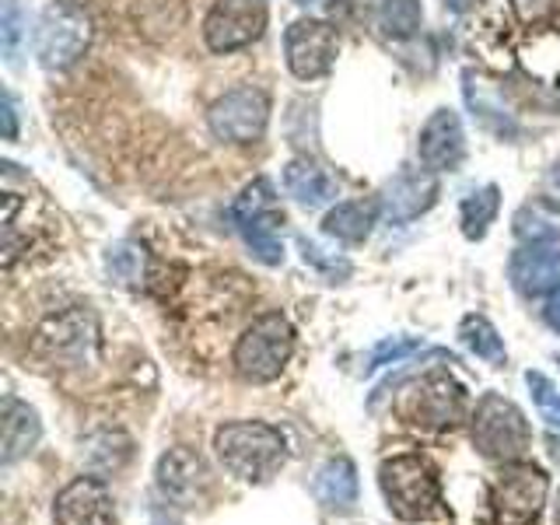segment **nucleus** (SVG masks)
Wrapping results in <instances>:
<instances>
[{
	"label": "nucleus",
	"instance_id": "aec40b11",
	"mask_svg": "<svg viewBox=\"0 0 560 525\" xmlns=\"http://www.w3.org/2000/svg\"><path fill=\"white\" fill-rule=\"evenodd\" d=\"M312 490L329 512H350V508L358 504V466L343 459V455H337V459H329L315 472Z\"/></svg>",
	"mask_w": 560,
	"mask_h": 525
},
{
	"label": "nucleus",
	"instance_id": "2f4dec72",
	"mask_svg": "<svg viewBox=\"0 0 560 525\" xmlns=\"http://www.w3.org/2000/svg\"><path fill=\"white\" fill-rule=\"evenodd\" d=\"M542 319H547V326H550V329H557V332H560V288H557V291H550L547 308H542Z\"/></svg>",
	"mask_w": 560,
	"mask_h": 525
},
{
	"label": "nucleus",
	"instance_id": "6e6552de",
	"mask_svg": "<svg viewBox=\"0 0 560 525\" xmlns=\"http://www.w3.org/2000/svg\"><path fill=\"white\" fill-rule=\"evenodd\" d=\"M399 417L424 431H448L466 417V389L448 372H428L402 393Z\"/></svg>",
	"mask_w": 560,
	"mask_h": 525
},
{
	"label": "nucleus",
	"instance_id": "b1692460",
	"mask_svg": "<svg viewBox=\"0 0 560 525\" xmlns=\"http://www.w3.org/2000/svg\"><path fill=\"white\" fill-rule=\"evenodd\" d=\"M515 235L522 242H550L560 235V207L547 197H536L518 207L515 214Z\"/></svg>",
	"mask_w": 560,
	"mask_h": 525
},
{
	"label": "nucleus",
	"instance_id": "f257e3e1",
	"mask_svg": "<svg viewBox=\"0 0 560 525\" xmlns=\"http://www.w3.org/2000/svg\"><path fill=\"white\" fill-rule=\"evenodd\" d=\"M214 448L224 469L249 483L270 480L288 459L284 434L270 424H262V420H232V424L218 428Z\"/></svg>",
	"mask_w": 560,
	"mask_h": 525
},
{
	"label": "nucleus",
	"instance_id": "58836bf2",
	"mask_svg": "<svg viewBox=\"0 0 560 525\" xmlns=\"http://www.w3.org/2000/svg\"><path fill=\"white\" fill-rule=\"evenodd\" d=\"M154 525H175V522H154Z\"/></svg>",
	"mask_w": 560,
	"mask_h": 525
},
{
	"label": "nucleus",
	"instance_id": "0eeeda50",
	"mask_svg": "<svg viewBox=\"0 0 560 525\" xmlns=\"http://www.w3.org/2000/svg\"><path fill=\"white\" fill-rule=\"evenodd\" d=\"M550 477L533 463H504L490 480V522L494 525H533L547 504Z\"/></svg>",
	"mask_w": 560,
	"mask_h": 525
},
{
	"label": "nucleus",
	"instance_id": "4be33fe9",
	"mask_svg": "<svg viewBox=\"0 0 560 525\" xmlns=\"http://www.w3.org/2000/svg\"><path fill=\"white\" fill-rule=\"evenodd\" d=\"M378 210H382L378 200H347V203H337L326 214L323 232L329 238L358 245V242H364L368 235H372V228L378 221Z\"/></svg>",
	"mask_w": 560,
	"mask_h": 525
},
{
	"label": "nucleus",
	"instance_id": "4c0bfd02",
	"mask_svg": "<svg viewBox=\"0 0 560 525\" xmlns=\"http://www.w3.org/2000/svg\"><path fill=\"white\" fill-rule=\"evenodd\" d=\"M557 105H560V78H557Z\"/></svg>",
	"mask_w": 560,
	"mask_h": 525
},
{
	"label": "nucleus",
	"instance_id": "39448f33",
	"mask_svg": "<svg viewBox=\"0 0 560 525\" xmlns=\"http://www.w3.org/2000/svg\"><path fill=\"white\" fill-rule=\"evenodd\" d=\"M294 354V326L288 315L267 312L242 332L235 343V372L245 382H273Z\"/></svg>",
	"mask_w": 560,
	"mask_h": 525
},
{
	"label": "nucleus",
	"instance_id": "20e7f679",
	"mask_svg": "<svg viewBox=\"0 0 560 525\" xmlns=\"http://www.w3.org/2000/svg\"><path fill=\"white\" fill-rule=\"evenodd\" d=\"M232 221L259 262H267V267L284 262V242H280V221H284V214H280L277 189L267 175H259V179H253L238 192V200L232 203Z\"/></svg>",
	"mask_w": 560,
	"mask_h": 525
},
{
	"label": "nucleus",
	"instance_id": "423d86ee",
	"mask_svg": "<svg viewBox=\"0 0 560 525\" xmlns=\"http://www.w3.org/2000/svg\"><path fill=\"white\" fill-rule=\"evenodd\" d=\"M92 35V14L74 0H57V4L43 11L39 25H35V57L46 70H67L88 52Z\"/></svg>",
	"mask_w": 560,
	"mask_h": 525
},
{
	"label": "nucleus",
	"instance_id": "9b49d317",
	"mask_svg": "<svg viewBox=\"0 0 560 525\" xmlns=\"http://www.w3.org/2000/svg\"><path fill=\"white\" fill-rule=\"evenodd\" d=\"M340 57V35L319 18H298L284 32V60L298 81L326 78Z\"/></svg>",
	"mask_w": 560,
	"mask_h": 525
},
{
	"label": "nucleus",
	"instance_id": "6ab92c4d",
	"mask_svg": "<svg viewBox=\"0 0 560 525\" xmlns=\"http://www.w3.org/2000/svg\"><path fill=\"white\" fill-rule=\"evenodd\" d=\"M466 102H469V109H472V116H477V122L483 130L498 133V137H515L518 133L512 113L504 109L501 92L483 74H477V70H466Z\"/></svg>",
	"mask_w": 560,
	"mask_h": 525
},
{
	"label": "nucleus",
	"instance_id": "e433bc0d",
	"mask_svg": "<svg viewBox=\"0 0 560 525\" xmlns=\"http://www.w3.org/2000/svg\"><path fill=\"white\" fill-rule=\"evenodd\" d=\"M553 525H560V494H557V512H553Z\"/></svg>",
	"mask_w": 560,
	"mask_h": 525
},
{
	"label": "nucleus",
	"instance_id": "4468645a",
	"mask_svg": "<svg viewBox=\"0 0 560 525\" xmlns=\"http://www.w3.org/2000/svg\"><path fill=\"white\" fill-rule=\"evenodd\" d=\"M417 154H420V162H424V168H431V172L459 168L466 158V133H463L459 113L434 109L424 127H420Z\"/></svg>",
	"mask_w": 560,
	"mask_h": 525
},
{
	"label": "nucleus",
	"instance_id": "7ed1b4c3",
	"mask_svg": "<svg viewBox=\"0 0 560 525\" xmlns=\"http://www.w3.org/2000/svg\"><path fill=\"white\" fill-rule=\"evenodd\" d=\"M472 445L490 463H518L533 445V431L525 413L512 399L487 393L472 410Z\"/></svg>",
	"mask_w": 560,
	"mask_h": 525
},
{
	"label": "nucleus",
	"instance_id": "c9c22d12",
	"mask_svg": "<svg viewBox=\"0 0 560 525\" xmlns=\"http://www.w3.org/2000/svg\"><path fill=\"white\" fill-rule=\"evenodd\" d=\"M298 8H319V4H326V0H294Z\"/></svg>",
	"mask_w": 560,
	"mask_h": 525
},
{
	"label": "nucleus",
	"instance_id": "72a5a7b5",
	"mask_svg": "<svg viewBox=\"0 0 560 525\" xmlns=\"http://www.w3.org/2000/svg\"><path fill=\"white\" fill-rule=\"evenodd\" d=\"M550 189H553L557 197H560V162H557V165L550 168Z\"/></svg>",
	"mask_w": 560,
	"mask_h": 525
},
{
	"label": "nucleus",
	"instance_id": "f704fd0d",
	"mask_svg": "<svg viewBox=\"0 0 560 525\" xmlns=\"http://www.w3.org/2000/svg\"><path fill=\"white\" fill-rule=\"evenodd\" d=\"M445 8H452V11H466V8H469V0H445Z\"/></svg>",
	"mask_w": 560,
	"mask_h": 525
},
{
	"label": "nucleus",
	"instance_id": "f3484780",
	"mask_svg": "<svg viewBox=\"0 0 560 525\" xmlns=\"http://www.w3.org/2000/svg\"><path fill=\"white\" fill-rule=\"evenodd\" d=\"M512 284L518 294L536 298L560 288V245L550 242H529L525 249H518L512 256Z\"/></svg>",
	"mask_w": 560,
	"mask_h": 525
},
{
	"label": "nucleus",
	"instance_id": "bb28decb",
	"mask_svg": "<svg viewBox=\"0 0 560 525\" xmlns=\"http://www.w3.org/2000/svg\"><path fill=\"white\" fill-rule=\"evenodd\" d=\"M525 385H529L539 417L547 420V424L560 428V393H557V385L542 372H525Z\"/></svg>",
	"mask_w": 560,
	"mask_h": 525
},
{
	"label": "nucleus",
	"instance_id": "ddd939ff",
	"mask_svg": "<svg viewBox=\"0 0 560 525\" xmlns=\"http://www.w3.org/2000/svg\"><path fill=\"white\" fill-rule=\"evenodd\" d=\"M154 480H158V490H162V498H168L175 508H203L214 498L210 466L203 463V455L192 448H168L162 459H158Z\"/></svg>",
	"mask_w": 560,
	"mask_h": 525
},
{
	"label": "nucleus",
	"instance_id": "5701e85b",
	"mask_svg": "<svg viewBox=\"0 0 560 525\" xmlns=\"http://www.w3.org/2000/svg\"><path fill=\"white\" fill-rule=\"evenodd\" d=\"M498 210H501V189H498L494 183H487V186H480V189H472L469 197L463 200V207H459L463 235H466L469 242H480V238L490 232V224H494Z\"/></svg>",
	"mask_w": 560,
	"mask_h": 525
},
{
	"label": "nucleus",
	"instance_id": "393cba45",
	"mask_svg": "<svg viewBox=\"0 0 560 525\" xmlns=\"http://www.w3.org/2000/svg\"><path fill=\"white\" fill-rule=\"evenodd\" d=\"M420 22H424L420 0H378L375 4V25L389 39H410Z\"/></svg>",
	"mask_w": 560,
	"mask_h": 525
},
{
	"label": "nucleus",
	"instance_id": "c85d7f7f",
	"mask_svg": "<svg viewBox=\"0 0 560 525\" xmlns=\"http://www.w3.org/2000/svg\"><path fill=\"white\" fill-rule=\"evenodd\" d=\"M413 350H420V340H410V337H393V340H382L375 350H372V358H368V368L364 372H375V368H382V364H396V361H402V358H410Z\"/></svg>",
	"mask_w": 560,
	"mask_h": 525
},
{
	"label": "nucleus",
	"instance_id": "2eb2a0df",
	"mask_svg": "<svg viewBox=\"0 0 560 525\" xmlns=\"http://www.w3.org/2000/svg\"><path fill=\"white\" fill-rule=\"evenodd\" d=\"M57 525H113V494L98 477H78L67 483L52 504Z\"/></svg>",
	"mask_w": 560,
	"mask_h": 525
},
{
	"label": "nucleus",
	"instance_id": "9d476101",
	"mask_svg": "<svg viewBox=\"0 0 560 525\" xmlns=\"http://www.w3.org/2000/svg\"><path fill=\"white\" fill-rule=\"evenodd\" d=\"M32 350L46 361H67V364H84L95 358L98 350V323L88 308H70L46 319L35 329Z\"/></svg>",
	"mask_w": 560,
	"mask_h": 525
},
{
	"label": "nucleus",
	"instance_id": "412c9836",
	"mask_svg": "<svg viewBox=\"0 0 560 525\" xmlns=\"http://www.w3.org/2000/svg\"><path fill=\"white\" fill-rule=\"evenodd\" d=\"M43 438L39 413H35L28 402L8 396L4 399V466L18 463L22 455H28Z\"/></svg>",
	"mask_w": 560,
	"mask_h": 525
},
{
	"label": "nucleus",
	"instance_id": "a878e982",
	"mask_svg": "<svg viewBox=\"0 0 560 525\" xmlns=\"http://www.w3.org/2000/svg\"><path fill=\"white\" fill-rule=\"evenodd\" d=\"M459 340L480 361H487V364H504L508 361V350H504L501 332L494 329V323L483 319V315H466V319L459 323Z\"/></svg>",
	"mask_w": 560,
	"mask_h": 525
},
{
	"label": "nucleus",
	"instance_id": "f03ea898",
	"mask_svg": "<svg viewBox=\"0 0 560 525\" xmlns=\"http://www.w3.org/2000/svg\"><path fill=\"white\" fill-rule=\"evenodd\" d=\"M378 487L399 522H428L442 515V483L434 466L417 452H399L378 466Z\"/></svg>",
	"mask_w": 560,
	"mask_h": 525
},
{
	"label": "nucleus",
	"instance_id": "473e14b6",
	"mask_svg": "<svg viewBox=\"0 0 560 525\" xmlns=\"http://www.w3.org/2000/svg\"><path fill=\"white\" fill-rule=\"evenodd\" d=\"M4 137L14 140L18 137V116H14V95L4 92Z\"/></svg>",
	"mask_w": 560,
	"mask_h": 525
},
{
	"label": "nucleus",
	"instance_id": "f8f14e48",
	"mask_svg": "<svg viewBox=\"0 0 560 525\" xmlns=\"http://www.w3.org/2000/svg\"><path fill=\"white\" fill-rule=\"evenodd\" d=\"M267 18V0H218L203 18V43L214 52L245 49L262 35Z\"/></svg>",
	"mask_w": 560,
	"mask_h": 525
},
{
	"label": "nucleus",
	"instance_id": "a211bd4d",
	"mask_svg": "<svg viewBox=\"0 0 560 525\" xmlns=\"http://www.w3.org/2000/svg\"><path fill=\"white\" fill-rule=\"evenodd\" d=\"M284 189L294 203L315 210L337 197V179L312 158H291L284 165Z\"/></svg>",
	"mask_w": 560,
	"mask_h": 525
},
{
	"label": "nucleus",
	"instance_id": "dca6fc26",
	"mask_svg": "<svg viewBox=\"0 0 560 525\" xmlns=\"http://www.w3.org/2000/svg\"><path fill=\"white\" fill-rule=\"evenodd\" d=\"M438 200V179L431 168H402L382 189V210L393 224H407L431 210Z\"/></svg>",
	"mask_w": 560,
	"mask_h": 525
},
{
	"label": "nucleus",
	"instance_id": "c756f323",
	"mask_svg": "<svg viewBox=\"0 0 560 525\" xmlns=\"http://www.w3.org/2000/svg\"><path fill=\"white\" fill-rule=\"evenodd\" d=\"M512 11L522 25H547L550 18L560 11V0H512Z\"/></svg>",
	"mask_w": 560,
	"mask_h": 525
},
{
	"label": "nucleus",
	"instance_id": "cd10ccee",
	"mask_svg": "<svg viewBox=\"0 0 560 525\" xmlns=\"http://www.w3.org/2000/svg\"><path fill=\"white\" fill-rule=\"evenodd\" d=\"M144 249H137V245H116L109 249V273L119 280V284H137L140 277H144Z\"/></svg>",
	"mask_w": 560,
	"mask_h": 525
},
{
	"label": "nucleus",
	"instance_id": "7c9ffc66",
	"mask_svg": "<svg viewBox=\"0 0 560 525\" xmlns=\"http://www.w3.org/2000/svg\"><path fill=\"white\" fill-rule=\"evenodd\" d=\"M0 35H4V52H8V60H14L18 39H22V11H18V0H4V18H0Z\"/></svg>",
	"mask_w": 560,
	"mask_h": 525
},
{
	"label": "nucleus",
	"instance_id": "1a4fd4ad",
	"mask_svg": "<svg viewBox=\"0 0 560 525\" xmlns=\"http://www.w3.org/2000/svg\"><path fill=\"white\" fill-rule=\"evenodd\" d=\"M270 122V95L262 88H235V92L221 95L207 113V127L224 144H253L267 133Z\"/></svg>",
	"mask_w": 560,
	"mask_h": 525
}]
</instances>
